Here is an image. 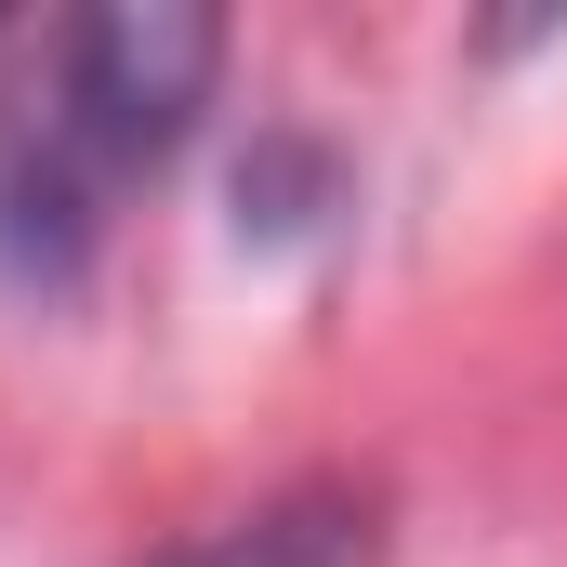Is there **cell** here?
Returning <instances> with one entry per match:
<instances>
[{
  "label": "cell",
  "instance_id": "6da1fadb",
  "mask_svg": "<svg viewBox=\"0 0 567 567\" xmlns=\"http://www.w3.org/2000/svg\"><path fill=\"white\" fill-rule=\"evenodd\" d=\"M225 80V27L106 0L66 27H0V290H80L120 198L158 185Z\"/></svg>",
  "mask_w": 567,
  "mask_h": 567
},
{
  "label": "cell",
  "instance_id": "7a4b0ae2",
  "mask_svg": "<svg viewBox=\"0 0 567 567\" xmlns=\"http://www.w3.org/2000/svg\"><path fill=\"white\" fill-rule=\"evenodd\" d=\"M370 528H383V502L357 475H303V488H265V502L185 528L158 567H370Z\"/></svg>",
  "mask_w": 567,
  "mask_h": 567
}]
</instances>
